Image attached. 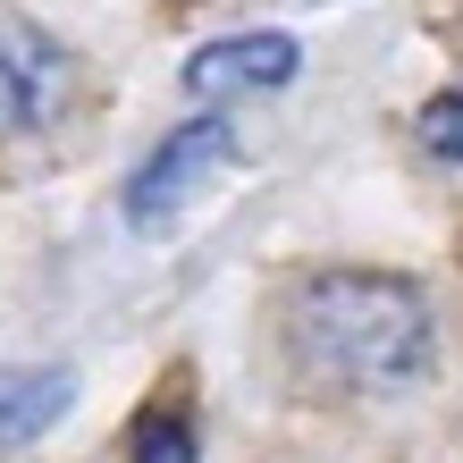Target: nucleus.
Returning <instances> with one entry per match:
<instances>
[{"instance_id":"nucleus-1","label":"nucleus","mask_w":463,"mask_h":463,"mask_svg":"<svg viewBox=\"0 0 463 463\" xmlns=\"http://www.w3.org/2000/svg\"><path fill=\"white\" fill-rule=\"evenodd\" d=\"M430 295L396 269H320L287 304L295 363L329 388H404L430 371Z\"/></svg>"},{"instance_id":"nucleus-2","label":"nucleus","mask_w":463,"mask_h":463,"mask_svg":"<svg viewBox=\"0 0 463 463\" xmlns=\"http://www.w3.org/2000/svg\"><path fill=\"white\" fill-rule=\"evenodd\" d=\"M236 127L228 118H185L177 135H160L152 160L127 177V220L135 228H177V211H194L211 194V177L236 169Z\"/></svg>"},{"instance_id":"nucleus-3","label":"nucleus","mask_w":463,"mask_h":463,"mask_svg":"<svg viewBox=\"0 0 463 463\" xmlns=\"http://www.w3.org/2000/svg\"><path fill=\"white\" fill-rule=\"evenodd\" d=\"M68 101V51L34 17L0 9V135H34Z\"/></svg>"},{"instance_id":"nucleus-4","label":"nucleus","mask_w":463,"mask_h":463,"mask_svg":"<svg viewBox=\"0 0 463 463\" xmlns=\"http://www.w3.org/2000/svg\"><path fill=\"white\" fill-rule=\"evenodd\" d=\"M295 68H304V51H295V34H279V25H261V34H228V43H203L194 60H185V93H194V101L279 93V85H295Z\"/></svg>"},{"instance_id":"nucleus-5","label":"nucleus","mask_w":463,"mask_h":463,"mask_svg":"<svg viewBox=\"0 0 463 463\" xmlns=\"http://www.w3.org/2000/svg\"><path fill=\"white\" fill-rule=\"evenodd\" d=\"M68 404H76V371H60V363H0V455L34 447Z\"/></svg>"},{"instance_id":"nucleus-6","label":"nucleus","mask_w":463,"mask_h":463,"mask_svg":"<svg viewBox=\"0 0 463 463\" xmlns=\"http://www.w3.org/2000/svg\"><path fill=\"white\" fill-rule=\"evenodd\" d=\"M127 463H194V413H185L177 396L144 404L135 430H127Z\"/></svg>"},{"instance_id":"nucleus-7","label":"nucleus","mask_w":463,"mask_h":463,"mask_svg":"<svg viewBox=\"0 0 463 463\" xmlns=\"http://www.w3.org/2000/svg\"><path fill=\"white\" fill-rule=\"evenodd\" d=\"M421 144L439 152V160H463V85H455V93H439V101L421 110Z\"/></svg>"}]
</instances>
